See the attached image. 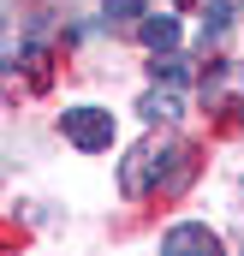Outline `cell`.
<instances>
[{"mask_svg":"<svg viewBox=\"0 0 244 256\" xmlns=\"http://www.w3.org/2000/svg\"><path fill=\"white\" fill-rule=\"evenodd\" d=\"M66 137L96 155V149L114 143V114H102V108H66Z\"/></svg>","mask_w":244,"mask_h":256,"instance_id":"obj_1","label":"cell"},{"mask_svg":"<svg viewBox=\"0 0 244 256\" xmlns=\"http://www.w3.org/2000/svg\"><path fill=\"white\" fill-rule=\"evenodd\" d=\"M202 102H208V114H226L232 102L244 108V66H208V78H202Z\"/></svg>","mask_w":244,"mask_h":256,"instance_id":"obj_2","label":"cell"},{"mask_svg":"<svg viewBox=\"0 0 244 256\" xmlns=\"http://www.w3.org/2000/svg\"><path fill=\"white\" fill-rule=\"evenodd\" d=\"M167 155H173V149H167ZM167 155H155V143L131 149V161H125V196H143V191H149V173H155Z\"/></svg>","mask_w":244,"mask_h":256,"instance_id":"obj_3","label":"cell"},{"mask_svg":"<svg viewBox=\"0 0 244 256\" xmlns=\"http://www.w3.org/2000/svg\"><path fill=\"white\" fill-rule=\"evenodd\" d=\"M161 250H167V256H184V250H202V256H214V250H220V238H214L208 226H173V232L161 238Z\"/></svg>","mask_w":244,"mask_h":256,"instance_id":"obj_4","label":"cell"},{"mask_svg":"<svg viewBox=\"0 0 244 256\" xmlns=\"http://www.w3.org/2000/svg\"><path fill=\"white\" fill-rule=\"evenodd\" d=\"M179 108H184L179 84H167V90H149V96H143V120H179Z\"/></svg>","mask_w":244,"mask_h":256,"instance_id":"obj_5","label":"cell"},{"mask_svg":"<svg viewBox=\"0 0 244 256\" xmlns=\"http://www.w3.org/2000/svg\"><path fill=\"white\" fill-rule=\"evenodd\" d=\"M143 42H149L155 54H167V48L179 42V18H167V12H161V18H143Z\"/></svg>","mask_w":244,"mask_h":256,"instance_id":"obj_6","label":"cell"},{"mask_svg":"<svg viewBox=\"0 0 244 256\" xmlns=\"http://www.w3.org/2000/svg\"><path fill=\"white\" fill-rule=\"evenodd\" d=\"M108 18H143V0H102Z\"/></svg>","mask_w":244,"mask_h":256,"instance_id":"obj_7","label":"cell"},{"mask_svg":"<svg viewBox=\"0 0 244 256\" xmlns=\"http://www.w3.org/2000/svg\"><path fill=\"white\" fill-rule=\"evenodd\" d=\"M155 78H167V84H179V78H184V60H173V54H161V60H155Z\"/></svg>","mask_w":244,"mask_h":256,"instance_id":"obj_8","label":"cell"},{"mask_svg":"<svg viewBox=\"0 0 244 256\" xmlns=\"http://www.w3.org/2000/svg\"><path fill=\"white\" fill-rule=\"evenodd\" d=\"M208 30H226V0H208Z\"/></svg>","mask_w":244,"mask_h":256,"instance_id":"obj_9","label":"cell"}]
</instances>
